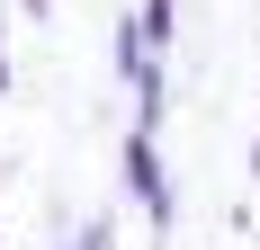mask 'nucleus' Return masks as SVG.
<instances>
[{
    "mask_svg": "<svg viewBox=\"0 0 260 250\" xmlns=\"http://www.w3.org/2000/svg\"><path fill=\"white\" fill-rule=\"evenodd\" d=\"M251 170H260V143H251Z\"/></svg>",
    "mask_w": 260,
    "mask_h": 250,
    "instance_id": "obj_1",
    "label": "nucleus"
}]
</instances>
